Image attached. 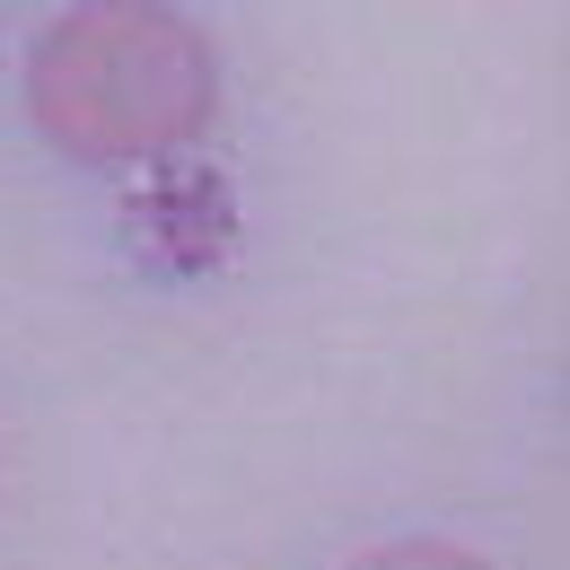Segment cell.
<instances>
[{"label":"cell","instance_id":"obj_1","mask_svg":"<svg viewBox=\"0 0 570 570\" xmlns=\"http://www.w3.org/2000/svg\"><path fill=\"white\" fill-rule=\"evenodd\" d=\"M27 106L45 141L88 167H132L203 141L219 106V71L194 18L158 0H79L36 36Z\"/></svg>","mask_w":570,"mask_h":570},{"label":"cell","instance_id":"obj_2","mask_svg":"<svg viewBox=\"0 0 570 570\" xmlns=\"http://www.w3.org/2000/svg\"><path fill=\"white\" fill-rule=\"evenodd\" d=\"M352 570H483V562L456 553V544H377V553H360Z\"/></svg>","mask_w":570,"mask_h":570}]
</instances>
